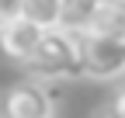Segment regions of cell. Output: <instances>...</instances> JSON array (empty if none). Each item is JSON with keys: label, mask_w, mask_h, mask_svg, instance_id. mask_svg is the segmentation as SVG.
<instances>
[{"label": "cell", "mask_w": 125, "mask_h": 118, "mask_svg": "<svg viewBox=\"0 0 125 118\" xmlns=\"http://www.w3.org/2000/svg\"><path fill=\"white\" fill-rule=\"evenodd\" d=\"M97 0H62L59 7V28H66V31H87L94 14H97Z\"/></svg>", "instance_id": "obj_5"}, {"label": "cell", "mask_w": 125, "mask_h": 118, "mask_svg": "<svg viewBox=\"0 0 125 118\" xmlns=\"http://www.w3.org/2000/svg\"><path fill=\"white\" fill-rule=\"evenodd\" d=\"M10 18H21V0H0V24Z\"/></svg>", "instance_id": "obj_8"}, {"label": "cell", "mask_w": 125, "mask_h": 118, "mask_svg": "<svg viewBox=\"0 0 125 118\" xmlns=\"http://www.w3.org/2000/svg\"><path fill=\"white\" fill-rule=\"evenodd\" d=\"M87 31H97V35H111V38H125V4H108L97 7L94 21Z\"/></svg>", "instance_id": "obj_7"}, {"label": "cell", "mask_w": 125, "mask_h": 118, "mask_svg": "<svg viewBox=\"0 0 125 118\" xmlns=\"http://www.w3.org/2000/svg\"><path fill=\"white\" fill-rule=\"evenodd\" d=\"M24 69L31 73V80H76V77H83L76 31H66V28L42 31L31 59L24 63Z\"/></svg>", "instance_id": "obj_1"}, {"label": "cell", "mask_w": 125, "mask_h": 118, "mask_svg": "<svg viewBox=\"0 0 125 118\" xmlns=\"http://www.w3.org/2000/svg\"><path fill=\"white\" fill-rule=\"evenodd\" d=\"M101 7H108V4H125V0H97Z\"/></svg>", "instance_id": "obj_10"}, {"label": "cell", "mask_w": 125, "mask_h": 118, "mask_svg": "<svg viewBox=\"0 0 125 118\" xmlns=\"http://www.w3.org/2000/svg\"><path fill=\"white\" fill-rule=\"evenodd\" d=\"M101 118H108V111H104V115H101Z\"/></svg>", "instance_id": "obj_11"}, {"label": "cell", "mask_w": 125, "mask_h": 118, "mask_svg": "<svg viewBox=\"0 0 125 118\" xmlns=\"http://www.w3.org/2000/svg\"><path fill=\"white\" fill-rule=\"evenodd\" d=\"M108 118H125V87H118V94L108 104Z\"/></svg>", "instance_id": "obj_9"}, {"label": "cell", "mask_w": 125, "mask_h": 118, "mask_svg": "<svg viewBox=\"0 0 125 118\" xmlns=\"http://www.w3.org/2000/svg\"><path fill=\"white\" fill-rule=\"evenodd\" d=\"M80 38V63L83 77L94 80H115L125 73V38L97 35V31H76Z\"/></svg>", "instance_id": "obj_2"}, {"label": "cell", "mask_w": 125, "mask_h": 118, "mask_svg": "<svg viewBox=\"0 0 125 118\" xmlns=\"http://www.w3.org/2000/svg\"><path fill=\"white\" fill-rule=\"evenodd\" d=\"M4 118H56L52 94L38 80H21L7 90L4 101Z\"/></svg>", "instance_id": "obj_3"}, {"label": "cell", "mask_w": 125, "mask_h": 118, "mask_svg": "<svg viewBox=\"0 0 125 118\" xmlns=\"http://www.w3.org/2000/svg\"><path fill=\"white\" fill-rule=\"evenodd\" d=\"M38 38H42V28L24 21V18H10V21L0 24V52L7 59H14V63H21V66L31 59Z\"/></svg>", "instance_id": "obj_4"}, {"label": "cell", "mask_w": 125, "mask_h": 118, "mask_svg": "<svg viewBox=\"0 0 125 118\" xmlns=\"http://www.w3.org/2000/svg\"><path fill=\"white\" fill-rule=\"evenodd\" d=\"M59 7L62 0H21V18L49 31V28H59Z\"/></svg>", "instance_id": "obj_6"}]
</instances>
